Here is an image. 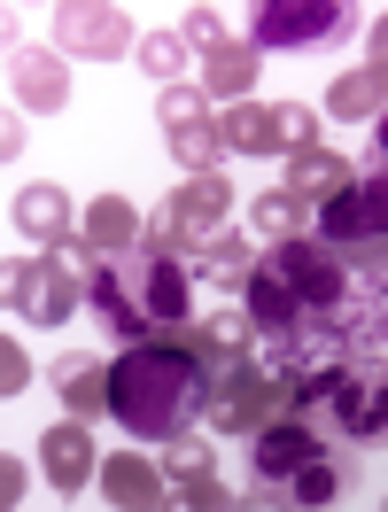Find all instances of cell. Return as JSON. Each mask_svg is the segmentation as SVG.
<instances>
[{
	"mask_svg": "<svg viewBox=\"0 0 388 512\" xmlns=\"http://www.w3.org/2000/svg\"><path fill=\"white\" fill-rule=\"evenodd\" d=\"M202 404H210V365L194 357V334L187 342H140L109 365V419L132 443L171 450L179 435H194Z\"/></svg>",
	"mask_w": 388,
	"mask_h": 512,
	"instance_id": "obj_1",
	"label": "cell"
},
{
	"mask_svg": "<svg viewBox=\"0 0 388 512\" xmlns=\"http://www.w3.org/2000/svg\"><path fill=\"white\" fill-rule=\"evenodd\" d=\"M319 241L350 264V280L388 272V171H365V179H350V187L326 202L319 210Z\"/></svg>",
	"mask_w": 388,
	"mask_h": 512,
	"instance_id": "obj_2",
	"label": "cell"
},
{
	"mask_svg": "<svg viewBox=\"0 0 388 512\" xmlns=\"http://www.w3.org/2000/svg\"><path fill=\"white\" fill-rule=\"evenodd\" d=\"M295 412V388L264 365V357H241L226 373H210V404L202 419L218 427V435H264V427H280Z\"/></svg>",
	"mask_w": 388,
	"mask_h": 512,
	"instance_id": "obj_3",
	"label": "cell"
},
{
	"mask_svg": "<svg viewBox=\"0 0 388 512\" xmlns=\"http://www.w3.org/2000/svg\"><path fill=\"white\" fill-rule=\"evenodd\" d=\"M226 218H233L226 171H202V179H179V194L148 218V241H156V249H194L202 256L218 233H226Z\"/></svg>",
	"mask_w": 388,
	"mask_h": 512,
	"instance_id": "obj_4",
	"label": "cell"
},
{
	"mask_svg": "<svg viewBox=\"0 0 388 512\" xmlns=\"http://www.w3.org/2000/svg\"><path fill=\"white\" fill-rule=\"evenodd\" d=\"M257 443V489H241V512H280V497H288V481L303 474V466H319L326 443H319V427H303V419H280V427H264V435H249Z\"/></svg>",
	"mask_w": 388,
	"mask_h": 512,
	"instance_id": "obj_5",
	"label": "cell"
},
{
	"mask_svg": "<svg viewBox=\"0 0 388 512\" xmlns=\"http://www.w3.org/2000/svg\"><path fill=\"white\" fill-rule=\"evenodd\" d=\"M156 117H163L171 156L187 163V179H202V171H218V163L233 156V148H226V125L210 117V94H202V86H163V94H156Z\"/></svg>",
	"mask_w": 388,
	"mask_h": 512,
	"instance_id": "obj_6",
	"label": "cell"
},
{
	"mask_svg": "<svg viewBox=\"0 0 388 512\" xmlns=\"http://www.w3.org/2000/svg\"><path fill=\"white\" fill-rule=\"evenodd\" d=\"M357 24V8L342 0H257L249 8V47H326V39H342Z\"/></svg>",
	"mask_w": 388,
	"mask_h": 512,
	"instance_id": "obj_7",
	"label": "cell"
},
{
	"mask_svg": "<svg viewBox=\"0 0 388 512\" xmlns=\"http://www.w3.org/2000/svg\"><path fill=\"white\" fill-rule=\"evenodd\" d=\"M78 303H86V288H78V272H70L63 256H8V311L16 319L63 326Z\"/></svg>",
	"mask_w": 388,
	"mask_h": 512,
	"instance_id": "obj_8",
	"label": "cell"
},
{
	"mask_svg": "<svg viewBox=\"0 0 388 512\" xmlns=\"http://www.w3.org/2000/svg\"><path fill=\"white\" fill-rule=\"evenodd\" d=\"M47 24H55V47L78 55V63H117L132 47V16L109 8V0H63Z\"/></svg>",
	"mask_w": 388,
	"mask_h": 512,
	"instance_id": "obj_9",
	"label": "cell"
},
{
	"mask_svg": "<svg viewBox=\"0 0 388 512\" xmlns=\"http://www.w3.org/2000/svg\"><path fill=\"white\" fill-rule=\"evenodd\" d=\"M326 419H334V435H350V443H381L388 435V357L342 365V388H334Z\"/></svg>",
	"mask_w": 388,
	"mask_h": 512,
	"instance_id": "obj_10",
	"label": "cell"
},
{
	"mask_svg": "<svg viewBox=\"0 0 388 512\" xmlns=\"http://www.w3.org/2000/svg\"><path fill=\"white\" fill-rule=\"evenodd\" d=\"M16 233H24V241H39L47 256L70 249V241H78V210H70V194L55 187V179L16 187Z\"/></svg>",
	"mask_w": 388,
	"mask_h": 512,
	"instance_id": "obj_11",
	"label": "cell"
},
{
	"mask_svg": "<svg viewBox=\"0 0 388 512\" xmlns=\"http://www.w3.org/2000/svg\"><path fill=\"white\" fill-rule=\"evenodd\" d=\"M8 86H16V109H32V117L70 109V70H63V55H47V47H16V55H8Z\"/></svg>",
	"mask_w": 388,
	"mask_h": 512,
	"instance_id": "obj_12",
	"label": "cell"
},
{
	"mask_svg": "<svg viewBox=\"0 0 388 512\" xmlns=\"http://www.w3.org/2000/svg\"><path fill=\"white\" fill-rule=\"evenodd\" d=\"M39 466H47V481H55L63 497H78V489L101 474V450H94V435H86V419L47 427V435H39Z\"/></svg>",
	"mask_w": 388,
	"mask_h": 512,
	"instance_id": "obj_13",
	"label": "cell"
},
{
	"mask_svg": "<svg viewBox=\"0 0 388 512\" xmlns=\"http://www.w3.org/2000/svg\"><path fill=\"white\" fill-rule=\"evenodd\" d=\"M101 489H109V505H117V512H163V505H171L163 458H140V450L101 458Z\"/></svg>",
	"mask_w": 388,
	"mask_h": 512,
	"instance_id": "obj_14",
	"label": "cell"
},
{
	"mask_svg": "<svg viewBox=\"0 0 388 512\" xmlns=\"http://www.w3.org/2000/svg\"><path fill=\"white\" fill-rule=\"evenodd\" d=\"M78 241H86L94 256H125V249L148 241V218L132 210L125 194H101V202H86V218H78Z\"/></svg>",
	"mask_w": 388,
	"mask_h": 512,
	"instance_id": "obj_15",
	"label": "cell"
},
{
	"mask_svg": "<svg viewBox=\"0 0 388 512\" xmlns=\"http://www.w3.org/2000/svg\"><path fill=\"white\" fill-rule=\"evenodd\" d=\"M350 179H357V171H350V156H342V148H311V156L288 163V179H280V187H288L303 210H326V202L350 187Z\"/></svg>",
	"mask_w": 388,
	"mask_h": 512,
	"instance_id": "obj_16",
	"label": "cell"
},
{
	"mask_svg": "<svg viewBox=\"0 0 388 512\" xmlns=\"http://www.w3.org/2000/svg\"><path fill=\"white\" fill-rule=\"evenodd\" d=\"M326 117H342V125L388 117V70H381V63H365V70H342V78L326 86Z\"/></svg>",
	"mask_w": 388,
	"mask_h": 512,
	"instance_id": "obj_17",
	"label": "cell"
},
{
	"mask_svg": "<svg viewBox=\"0 0 388 512\" xmlns=\"http://www.w3.org/2000/svg\"><path fill=\"white\" fill-rule=\"evenodd\" d=\"M194 357L210 365V373H226V365H241V357H257V326H249V311H218V319L194 326Z\"/></svg>",
	"mask_w": 388,
	"mask_h": 512,
	"instance_id": "obj_18",
	"label": "cell"
},
{
	"mask_svg": "<svg viewBox=\"0 0 388 512\" xmlns=\"http://www.w3.org/2000/svg\"><path fill=\"white\" fill-rule=\"evenodd\" d=\"M249 225H257V249H280V241H303V233H319V210H303L288 187H272L249 202Z\"/></svg>",
	"mask_w": 388,
	"mask_h": 512,
	"instance_id": "obj_19",
	"label": "cell"
},
{
	"mask_svg": "<svg viewBox=\"0 0 388 512\" xmlns=\"http://www.w3.org/2000/svg\"><path fill=\"white\" fill-rule=\"evenodd\" d=\"M319 148V109H303V101H272L264 109V156H311Z\"/></svg>",
	"mask_w": 388,
	"mask_h": 512,
	"instance_id": "obj_20",
	"label": "cell"
},
{
	"mask_svg": "<svg viewBox=\"0 0 388 512\" xmlns=\"http://www.w3.org/2000/svg\"><path fill=\"white\" fill-rule=\"evenodd\" d=\"M55 388H63L70 419H101V412H109V365H86V357H55Z\"/></svg>",
	"mask_w": 388,
	"mask_h": 512,
	"instance_id": "obj_21",
	"label": "cell"
},
{
	"mask_svg": "<svg viewBox=\"0 0 388 512\" xmlns=\"http://www.w3.org/2000/svg\"><path fill=\"white\" fill-rule=\"evenodd\" d=\"M249 86H257V47H249V39H233V47H210V55H202V94L249 101Z\"/></svg>",
	"mask_w": 388,
	"mask_h": 512,
	"instance_id": "obj_22",
	"label": "cell"
},
{
	"mask_svg": "<svg viewBox=\"0 0 388 512\" xmlns=\"http://www.w3.org/2000/svg\"><path fill=\"white\" fill-rule=\"evenodd\" d=\"M257 272H264V249L241 241V233H218V241L202 249V280H218V288H249Z\"/></svg>",
	"mask_w": 388,
	"mask_h": 512,
	"instance_id": "obj_23",
	"label": "cell"
},
{
	"mask_svg": "<svg viewBox=\"0 0 388 512\" xmlns=\"http://www.w3.org/2000/svg\"><path fill=\"white\" fill-rule=\"evenodd\" d=\"M334 497H342V466H334V458H319V466H303V474L288 481L280 512H326Z\"/></svg>",
	"mask_w": 388,
	"mask_h": 512,
	"instance_id": "obj_24",
	"label": "cell"
},
{
	"mask_svg": "<svg viewBox=\"0 0 388 512\" xmlns=\"http://www.w3.org/2000/svg\"><path fill=\"white\" fill-rule=\"evenodd\" d=\"M140 70L156 86H187V32H148L140 39Z\"/></svg>",
	"mask_w": 388,
	"mask_h": 512,
	"instance_id": "obj_25",
	"label": "cell"
},
{
	"mask_svg": "<svg viewBox=\"0 0 388 512\" xmlns=\"http://www.w3.org/2000/svg\"><path fill=\"white\" fill-rule=\"evenodd\" d=\"M202 474H218V450L202 443V435H179V443L163 450V481L179 489V481H202Z\"/></svg>",
	"mask_w": 388,
	"mask_h": 512,
	"instance_id": "obj_26",
	"label": "cell"
},
{
	"mask_svg": "<svg viewBox=\"0 0 388 512\" xmlns=\"http://www.w3.org/2000/svg\"><path fill=\"white\" fill-rule=\"evenodd\" d=\"M163 512H241V497H233V489H226L218 474H202V481H179Z\"/></svg>",
	"mask_w": 388,
	"mask_h": 512,
	"instance_id": "obj_27",
	"label": "cell"
},
{
	"mask_svg": "<svg viewBox=\"0 0 388 512\" xmlns=\"http://www.w3.org/2000/svg\"><path fill=\"white\" fill-rule=\"evenodd\" d=\"M179 32H187V47H202V55H210V47H233V24L218 16V8H187Z\"/></svg>",
	"mask_w": 388,
	"mask_h": 512,
	"instance_id": "obj_28",
	"label": "cell"
},
{
	"mask_svg": "<svg viewBox=\"0 0 388 512\" xmlns=\"http://www.w3.org/2000/svg\"><path fill=\"white\" fill-rule=\"evenodd\" d=\"M24 381H32V357L16 350V334L0 342V396H24Z\"/></svg>",
	"mask_w": 388,
	"mask_h": 512,
	"instance_id": "obj_29",
	"label": "cell"
},
{
	"mask_svg": "<svg viewBox=\"0 0 388 512\" xmlns=\"http://www.w3.org/2000/svg\"><path fill=\"white\" fill-rule=\"evenodd\" d=\"M16 505H24V458L8 450V458H0V512H16Z\"/></svg>",
	"mask_w": 388,
	"mask_h": 512,
	"instance_id": "obj_30",
	"label": "cell"
},
{
	"mask_svg": "<svg viewBox=\"0 0 388 512\" xmlns=\"http://www.w3.org/2000/svg\"><path fill=\"white\" fill-rule=\"evenodd\" d=\"M0 148H8V163L32 148V132H24V117H16V109H8V125H0Z\"/></svg>",
	"mask_w": 388,
	"mask_h": 512,
	"instance_id": "obj_31",
	"label": "cell"
},
{
	"mask_svg": "<svg viewBox=\"0 0 388 512\" xmlns=\"http://www.w3.org/2000/svg\"><path fill=\"white\" fill-rule=\"evenodd\" d=\"M365 39H373V63L388 70V8H381V16H373V24H365Z\"/></svg>",
	"mask_w": 388,
	"mask_h": 512,
	"instance_id": "obj_32",
	"label": "cell"
},
{
	"mask_svg": "<svg viewBox=\"0 0 388 512\" xmlns=\"http://www.w3.org/2000/svg\"><path fill=\"white\" fill-rule=\"evenodd\" d=\"M373 156H381V171H388V117H381V148H373Z\"/></svg>",
	"mask_w": 388,
	"mask_h": 512,
	"instance_id": "obj_33",
	"label": "cell"
},
{
	"mask_svg": "<svg viewBox=\"0 0 388 512\" xmlns=\"http://www.w3.org/2000/svg\"><path fill=\"white\" fill-rule=\"evenodd\" d=\"M381 512H388V505H381Z\"/></svg>",
	"mask_w": 388,
	"mask_h": 512,
	"instance_id": "obj_34",
	"label": "cell"
}]
</instances>
